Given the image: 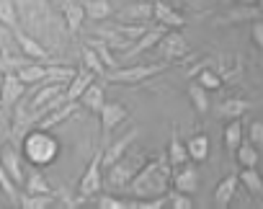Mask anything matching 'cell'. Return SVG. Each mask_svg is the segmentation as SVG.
<instances>
[{
  "instance_id": "cell-1",
  "label": "cell",
  "mask_w": 263,
  "mask_h": 209,
  "mask_svg": "<svg viewBox=\"0 0 263 209\" xmlns=\"http://www.w3.org/2000/svg\"><path fill=\"white\" fill-rule=\"evenodd\" d=\"M173 183V165L165 155H158L155 160H147L140 173L132 178V183L126 186V191L135 199H155V196H165L171 191Z\"/></svg>"
},
{
  "instance_id": "cell-2",
  "label": "cell",
  "mask_w": 263,
  "mask_h": 209,
  "mask_svg": "<svg viewBox=\"0 0 263 209\" xmlns=\"http://www.w3.org/2000/svg\"><path fill=\"white\" fill-rule=\"evenodd\" d=\"M21 153L34 168H47L60 158V140L42 127H34L24 140H21Z\"/></svg>"
},
{
  "instance_id": "cell-3",
  "label": "cell",
  "mask_w": 263,
  "mask_h": 209,
  "mask_svg": "<svg viewBox=\"0 0 263 209\" xmlns=\"http://www.w3.org/2000/svg\"><path fill=\"white\" fill-rule=\"evenodd\" d=\"M173 62H155V65H132V67H116V70H108L106 78L101 80H108V83H124V85H137V83H145L160 72H165Z\"/></svg>"
},
{
  "instance_id": "cell-4",
  "label": "cell",
  "mask_w": 263,
  "mask_h": 209,
  "mask_svg": "<svg viewBox=\"0 0 263 209\" xmlns=\"http://www.w3.org/2000/svg\"><path fill=\"white\" fill-rule=\"evenodd\" d=\"M147 163V158L142 155V153H132V155H124L119 163H114L111 168H108V186H114V188H126L129 183H132V178H135L137 173H140V168Z\"/></svg>"
},
{
  "instance_id": "cell-5",
  "label": "cell",
  "mask_w": 263,
  "mask_h": 209,
  "mask_svg": "<svg viewBox=\"0 0 263 209\" xmlns=\"http://www.w3.org/2000/svg\"><path fill=\"white\" fill-rule=\"evenodd\" d=\"M101 168H103V145L93 153L85 173L80 176L78 181V196L83 199H96L101 194V186H103V178H101Z\"/></svg>"
},
{
  "instance_id": "cell-6",
  "label": "cell",
  "mask_w": 263,
  "mask_h": 209,
  "mask_svg": "<svg viewBox=\"0 0 263 209\" xmlns=\"http://www.w3.org/2000/svg\"><path fill=\"white\" fill-rule=\"evenodd\" d=\"M171 29L168 26H163V24H153L135 44H132L126 52H121V60H135V57H140L142 52H147V49H153V47H158L160 44V39L168 34Z\"/></svg>"
},
{
  "instance_id": "cell-7",
  "label": "cell",
  "mask_w": 263,
  "mask_h": 209,
  "mask_svg": "<svg viewBox=\"0 0 263 209\" xmlns=\"http://www.w3.org/2000/svg\"><path fill=\"white\" fill-rule=\"evenodd\" d=\"M155 49H158V54H160L165 62H176V60H181V57L189 54V44H186L183 34H178V29H171V31L160 39V44H158Z\"/></svg>"
},
{
  "instance_id": "cell-8",
  "label": "cell",
  "mask_w": 263,
  "mask_h": 209,
  "mask_svg": "<svg viewBox=\"0 0 263 209\" xmlns=\"http://www.w3.org/2000/svg\"><path fill=\"white\" fill-rule=\"evenodd\" d=\"M98 117H101V132H103V145H108V137H111V132H114V129H116L119 124H124V122H126L129 111H126V109L121 106V103L106 101Z\"/></svg>"
},
{
  "instance_id": "cell-9",
  "label": "cell",
  "mask_w": 263,
  "mask_h": 209,
  "mask_svg": "<svg viewBox=\"0 0 263 209\" xmlns=\"http://www.w3.org/2000/svg\"><path fill=\"white\" fill-rule=\"evenodd\" d=\"M24 93H26V83L18 78V72H6L3 83H0V106L13 109L24 98Z\"/></svg>"
},
{
  "instance_id": "cell-10",
  "label": "cell",
  "mask_w": 263,
  "mask_h": 209,
  "mask_svg": "<svg viewBox=\"0 0 263 209\" xmlns=\"http://www.w3.org/2000/svg\"><path fill=\"white\" fill-rule=\"evenodd\" d=\"M137 137H140V129H129V132H124L119 140L103 145V168H111L114 163H119V160L129 153L132 142H135Z\"/></svg>"
},
{
  "instance_id": "cell-11",
  "label": "cell",
  "mask_w": 263,
  "mask_h": 209,
  "mask_svg": "<svg viewBox=\"0 0 263 209\" xmlns=\"http://www.w3.org/2000/svg\"><path fill=\"white\" fill-rule=\"evenodd\" d=\"M199 183H201V178H199V168L194 163H186L173 170V188H178L183 194H196Z\"/></svg>"
},
{
  "instance_id": "cell-12",
  "label": "cell",
  "mask_w": 263,
  "mask_h": 209,
  "mask_svg": "<svg viewBox=\"0 0 263 209\" xmlns=\"http://www.w3.org/2000/svg\"><path fill=\"white\" fill-rule=\"evenodd\" d=\"M153 16H155V3H142V0L119 11V21L124 24H150Z\"/></svg>"
},
{
  "instance_id": "cell-13",
  "label": "cell",
  "mask_w": 263,
  "mask_h": 209,
  "mask_svg": "<svg viewBox=\"0 0 263 209\" xmlns=\"http://www.w3.org/2000/svg\"><path fill=\"white\" fill-rule=\"evenodd\" d=\"M60 3V11L65 16V24H67V31L70 34H78L83 21L88 18L85 16V8H83V0H57Z\"/></svg>"
},
{
  "instance_id": "cell-14",
  "label": "cell",
  "mask_w": 263,
  "mask_h": 209,
  "mask_svg": "<svg viewBox=\"0 0 263 209\" xmlns=\"http://www.w3.org/2000/svg\"><path fill=\"white\" fill-rule=\"evenodd\" d=\"M237 186H240V173H227L214 188V206L217 209H227L232 204V199H235Z\"/></svg>"
},
{
  "instance_id": "cell-15",
  "label": "cell",
  "mask_w": 263,
  "mask_h": 209,
  "mask_svg": "<svg viewBox=\"0 0 263 209\" xmlns=\"http://www.w3.org/2000/svg\"><path fill=\"white\" fill-rule=\"evenodd\" d=\"M258 18H263V13H260L258 6H242V3H237L235 8H230V11L219 18V24H224V26H232V24H253V21H258Z\"/></svg>"
},
{
  "instance_id": "cell-16",
  "label": "cell",
  "mask_w": 263,
  "mask_h": 209,
  "mask_svg": "<svg viewBox=\"0 0 263 209\" xmlns=\"http://www.w3.org/2000/svg\"><path fill=\"white\" fill-rule=\"evenodd\" d=\"M13 36H16V44H18V49L24 52V57L36 60V62H47V60H49V52H47V49H44L34 36H29L26 31L16 29V31H13Z\"/></svg>"
},
{
  "instance_id": "cell-17",
  "label": "cell",
  "mask_w": 263,
  "mask_h": 209,
  "mask_svg": "<svg viewBox=\"0 0 263 209\" xmlns=\"http://www.w3.org/2000/svg\"><path fill=\"white\" fill-rule=\"evenodd\" d=\"M65 88H67V83H42L39 85V90L34 93V98L29 101V109L31 111H36V109H42V106H47L49 101H54L57 96H62L65 93Z\"/></svg>"
},
{
  "instance_id": "cell-18",
  "label": "cell",
  "mask_w": 263,
  "mask_h": 209,
  "mask_svg": "<svg viewBox=\"0 0 263 209\" xmlns=\"http://www.w3.org/2000/svg\"><path fill=\"white\" fill-rule=\"evenodd\" d=\"M96 78H98V75H96L93 70H88V67H85V70H78V75H75V78L67 83V88H65L67 101H80V96L96 83Z\"/></svg>"
},
{
  "instance_id": "cell-19",
  "label": "cell",
  "mask_w": 263,
  "mask_h": 209,
  "mask_svg": "<svg viewBox=\"0 0 263 209\" xmlns=\"http://www.w3.org/2000/svg\"><path fill=\"white\" fill-rule=\"evenodd\" d=\"M0 160H3V165H6V170L11 173V178L18 183V186H24L26 183V173H24V163H21V155L11 147V145H6L3 150H0Z\"/></svg>"
},
{
  "instance_id": "cell-20",
  "label": "cell",
  "mask_w": 263,
  "mask_h": 209,
  "mask_svg": "<svg viewBox=\"0 0 263 209\" xmlns=\"http://www.w3.org/2000/svg\"><path fill=\"white\" fill-rule=\"evenodd\" d=\"M78 106H80V101H67V103H62V106H57L54 111H49L44 119H39V124H36V127H42V129H52V127H57V124L67 122V119L78 111Z\"/></svg>"
},
{
  "instance_id": "cell-21",
  "label": "cell",
  "mask_w": 263,
  "mask_h": 209,
  "mask_svg": "<svg viewBox=\"0 0 263 209\" xmlns=\"http://www.w3.org/2000/svg\"><path fill=\"white\" fill-rule=\"evenodd\" d=\"M153 21H155V24H163V26H168V29H181V26L186 24L183 16H181L171 3H165V0L155 3V16H153Z\"/></svg>"
},
{
  "instance_id": "cell-22",
  "label": "cell",
  "mask_w": 263,
  "mask_h": 209,
  "mask_svg": "<svg viewBox=\"0 0 263 209\" xmlns=\"http://www.w3.org/2000/svg\"><path fill=\"white\" fill-rule=\"evenodd\" d=\"M168 160H171L173 170H176V168H181V165H186V163L191 160V155H189V147L183 145V140H181V135H178V127H173V135H171V145H168Z\"/></svg>"
},
{
  "instance_id": "cell-23",
  "label": "cell",
  "mask_w": 263,
  "mask_h": 209,
  "mask_svg": "<svg viewBox=\"0 0 263 209\" xmlns=\"http://www.w3.org/2000/svg\"><path fill=\"white\" fill-rule=\"evenodd\" d=\"M248 109H250V103H248L245 98H237V96H232V98H224V101L219 103L217 114H219L222 119L232 122V119H240V117H245V111H248Z\"/></svg>"
},
{
  "instance_id": "cell-24",
  "label": "cell",
  "mask_w": 263,
  "mask_h": 209,
  "mask_svg": "<svg viewBox=\"0 0 263 209\" xmlns=\"http://www.w3.org/2000/svg\"><path fill=\"white\" fill-rule=\"evenodd\" d=\"M103 103H106V96H103V85H101V83H93V85L80 96V106H85L90 114H101Z\"/></svg>"
},
{
  "instance_id": "cell-25",
  "label": "cell",
  "mask_w": 263,
  "mask_h": 209,
  "mask_svg": "<svg viewBox=\"0 0 263 209\" xmlns=\"http://www.w3.org/2000/svg\"><path fill=\"white\" fill-rule=\"evenodd\" d=\"M186 147H189V155L194 163H204L209 158V137L204 132H196L186 140Z\"/></svg>"
},
{
  "instance_id": "cell-26",
  "label": "cell",
  "mask_w": 263,
  "mask_h": 209,
  "mask_svg": "<svg viewBox=\"0 0 263 209\" xmlns=\"http://www.w3.org/2000/svg\"><path fill=\"white\" fill-rule=\"evenodd\" d=\"M240 183L245 186V191L255 199H263V173L255 168H242L240 170Z\"/></svg>"
},
{
  "instance_id": "cell-27",
  "label": "cell",
  "mask_w": 263,
  "mask_h": 209,
  "mask_svg": "<svg viewBox=\"0 0 263 209\" xmlns=\"http://www.w3.org/2000/svg\"><path fill=\"white\" fill-rule=\"evenodd\" d=\"M186 96H189L191 106H194V111H196L199 117H204V114L209 111V96H206V88H204L199 80L186 88Z\"/></svg>"
},
{
  "instance_id": "cell-28",
  "label": "cell",
  "mask_w": 263,
  "mask_h": 209,
  "mask_svg": "<svg viewBox=\"0 0 263 209\" xmlns=\"http://www.w3.org/2000/svg\"><path fill=\"white\" fill-rule=\"evenodd\" d=\"M222 145H224L227 153H237V147L242 145V124H240V119H232V122L224 127V132H222Z\"/></svg>"
},
{
  "instance_id": "cell-29",
  "label": "cell",
  "mask_w": 263,
  "mask_h": 209,
  "mask_svg": "<svg viewBox=\"0 0 263 209\" xmlns=\"http://www.w3.org/2000/svg\"><path fill=\"white\" fill-rule=\"evenodd\" d=\"M83 8H85V16L90 18V21H106L111 13H114V8H111V3L108 0H83Z\"/></svg>"
},
{
  "instance_id": "cell-30",
  "label": "cell",
  "mask_w": 263,
  "mask_h": 209,
  "mask_svg": "<svg viewBox=\"0 0 263 209\" xmlns=\"http://www.w3.org/2000/svg\"><path fill=\"white\" fill-rule=\"evenodd\" d=\"M16 72H18V78L26 85H39V83L47 80V65H39V62H29L21 70H16Z\"/></svg>"
},
{
  "instance_id": "cell-31",
  "label": "cell",
  "mask_w": 263,
  "mask_h": 209,
  "mask_svg": "<svg viewBox=\"0 0 263 209\" xmlns=\"http://www.w3.org/2000/svg\"><path fill=\"white\" fill-rule=\"evenodd\" d=\"M57 204V196L54 194H24L18 206L24 209H49Z\"/></svg>"
},
{
  "instance_id": "cell-32",
  "label": "cell",
  "mask_w": 263,
  "mask_h": 209,
  "mask_svg": "<svg viewBox=\"0 0 263 209\" xmlns=\"http://www.w3.org/2000/svg\"><path fill=\"white\" fill-rule=\"evenodd\" d=\"M85 44H90L96 52H98V57L103 60V65H106V70H116L119 67V60L114 57V49L108 47V42H103L101 36H93V39H88Z\"/></svg>"
},
{
  "instance_id": "cell-33",
  "label": "cell",
  "mask_w": 263,
  "mask_h": 209,
  "mask_svg": "<svg viewBox=\"0 0 263 209\" xmlns=\"http://www.w3.org/2000/svg\"><path fill=\"white\" fill-rule=\"evenodd\" d=\"M80 54H83V65H85L88 70H93L98 78H106V72H108V70H106L103 60L98 57V52H96L90 44H83V47H80Z\"/></svg>"
},
{
  "instance_id": "cell-34",
  "label": "cell",
  "mask_w": 263,
  "mask_h": 209,
  "mask_svg": "<svg viewBox=\"0 0 263 209\" xmlns=\"http://www.w3.org/2000/svg\"><path fill=\"white\" fill-rule=\"evenodd\" d=\"M235 158H237V165L240 168H255L258 165V160H260V155H258V147L248 140H242V145L237 147V153H235Z\"/></svg>"
},
{
  "instance_id": "cell-35",
  "label": "cell",
  "mask_w": 263,
  "mask_h": 209,
  "mask_svg": "<svg viewBox=\"0 0 263 209\" xmlns=\"http://www.w3.org/2000/svg\"><path fill=\"white\" fill-rule=\"evenodd\" d=\"M24 188H26V194H52V186H49V181L42 176V170H39V168L29 173V178H26Z\"/></svg>"
},
{
  "instance_id": "cell-36",
  "label": "cell",
  "mask_w": 263,
  "mask_h": 209,
  "mask_svg": "<svg viewBox=\"0 0 263 209\" xmlns=\"http://www.w3.org/2000/svg\"><path fill=\"white\" fill-rule=\"evenodd\" d=\"M0 24L6 29H18V11L13 0H0Z\"/></svg>"
},
{
  "instance_id": "cell-37",
  "label": "cell",
  "mask_w": 263,
  "mask_h": 209,
  "mask_svg": "<svg viewBox=\"0 0 263 209\" xmlns=\"http://www.w3.org/2000/svg\"><path fill=\"white\" fill-rule=\"evenodd\" d=\"M75 75H78V70L67 67V65H49L47 67V83H70Z\"/></svg>"
},
{
  "instance_id": "cell-38",
  "label": "cell",
  "mask_w": 263,
  "mask_h": 209,
  "mask_svg": "<svg viewBox=\"0 0 263 209\" xmlns=\"http://www.w3.org/2000/svg\"><path fill=\"white\" fill-rule=\"evenodd\" d=\"M18 183L11 178V173L6 170V165H3V160H0V188H3V194L13 201V204H18L21 201V196H18V188H16Z\"/></svg>"
},
{
  "instance_id": "cell-39",
  "label": "cell",
  "mask_w": 263,
  "mask_h": 209,
  "mask_svg": "<svg viewBox=\"0 0 263 209\" xmlns=\"http://www.w3.org/2000/svg\"><path fill=\"white\" fill-rule=\"evenodd\" d=\"M196 80H199L206 90H219V88L224 85V78H222L217 70H212V67H204V70L196 75Z\"/></svg>"
},
{
  "instance_id": "cell-40",
  "label": "cell",
  "mask_w": 263,
  "mask_h": 209,
  "mask_svg": "<svg viewBox=\"0 0 263 209\" xmlns=\"http://www.w3.org/2000/svg\"><path fill=\"white\" fill-rule=\"evenodd\" d=\"M168 206H173V209H191V206H194L191 194H183V191H178V188H171V191H168Z\"/></svg>"
},
{
  "instance_id": "cell-41",
  "label": "cell",
  "mask_w": 263,
  "mask_h": 209,
  "mask_svg": "<svg viewBox=\"0 0 263 209\" xmlns=\"http://www.w3.org/2000/svg\"><path fill=\"white\" fill-rule=\"evenodd\" d=\"M96 206L98 209H129V199H116V196H108V194H98Z\"/></svg>"
},
{
  "instance_id": "cell-42",
  "label": "cell",
  "mask_w": 263,
  "mask_h": 209,
  "mask_svg": "<svg viewBox=\"0 0 263 209\" xmlns=\"http://www.w3.org/2000/svg\"><path fill=\"white\" fill-rule=\"evenodd\" d=\"M248 140L260 150L263 147V122H250V127H248Z\"/></svg>"
},
{
  "instance_id": "cell-43",
  "label": "cell",
  "mask_w": 263,
  "mask_h": 209,
  "mask_svg": "<svg viewBox=\"0 0 263 209\" xmlns=\"http://www.w3.org/2000/svg\"><path fill=\"white\" fill-rule=\"evenodd\" d=\"M250 39H253V44L260 49V54H263V18H258V21H253L250 24Z\"/></svg>"
},
{
  "instance_id": "cell-44",
  "label": "cell",
  "mask_w": 263,
  "mask_h": 209,
  "mask_svg": "<svg viewBox=\"0 0 263 209\" xmlns=\"http://www.w3.org/2000/svg\"><path fill=\"white\" fill-rule=\"evenodd\" d=\"M237 3H242V6H258V0H237Z\"/></svg>"
},
{
  "instance_id": "cell-45",
  "label": "cell",
  "mask_w": 263,
  "mask_h": 209,
  "mask_svg": "<svg viewBox=\"0 0 263 209\" xmlns=\"http://www.w3.org/2000/svg\"><path fill=\"white\" fill-rule=\"evenodd\" d=\"M142 3H160V0H142Z\"/></svg>"
},
{
  "instance_id": "cell-46",
  "label": "cell",
  "mask_w": 263,
  "mask_h": 209,
  "mask_svg": "<svg viewBox=\"0 0 263 209\" xmlns=\"http://www.w3.org/2000/svg\"><path fill=\"white\" fill-rule=\"evenodd\" d=\"M258 8H260V13H263V0H258Z\"/></svg>"
}]
</instances>
